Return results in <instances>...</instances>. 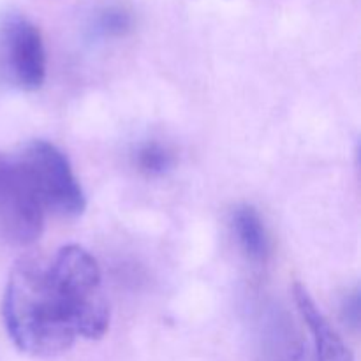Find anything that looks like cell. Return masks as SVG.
<instances>
[{
  "label": "cell",
  "mask_w": 361,
  "mask_h": 361,
  "mask_svg": "<svg viewBox=\"0 0 361 361\" xmlns=\"http://www.w3.org/2000/svg\"><path fill=\"white\" fill-rule=\"evenodd\" d=\"M2 317L13 344L35 358L62 355L80 337L102 338L109 305L97 259L76 243L49 259L21 257L7 279Z\"/></svg>",
  "instance_id": "1"
},
{
  "label": "cell",
  "mask_w": 361,
  "mask_h": 361,
  "mask_svg": "<svg viewBox=\"0 0 361 361\" xmlns=\"http://www.w3.org/2000/svg\"><path fill=\"white\" fill-rule=\"evenodd\" d=\"M46 212L60 217H78L87 208L85 192L60 148L44 140H34L18 155Z\"/></svg>",
  "instance_id": "2"
},
{
  "label": "cell",
  "mask_w": 361,
  "mask_h": 361,
  "mask_svg": "<svg viewBox=\"0 0 361 361\" xmlns=\"http://www.w3.org/2000/svg\"><path fill=\"white\" fill-rule=\"evenodd\" d=\"M46 208L18 157L0 159V233L16 245H30L44 229Z\"/></svg>",
  "instance_id": "3"
},
{
  "label": "cell",
  "mask_w": 361,
  "mask_h": 361,
  "mask_svg": "<svg viewBox=\"0 0 361 361\" xmlns=\"http://www.w3.org/2000/svg\"><path fill=\"white\" fill-rule=\"evenodd\" d=\"M44 39L37 25L20 13L0 21V73L25 92H35L46 80Z\"/></svg>",
  "instance_id": "4"
},
{
  "label": "cell",
  "mask_w": 361,
  "mask_h": 361,
  "mask_svg": "<svg viewBox=\"0 0 361 361\" xmlns=\"http://www.w3.org/2000/svg\"><path fill=\"white\" fill-rule=\"evenodd\" d=\"M295 302L312 338L314 361H355L344 338L331 326L302 284L295 286Z\"/></svg>",
  "instance_id": "5"
},
{
  "label": "cell",
  "mask_w": 361,
  "mask_h": 361,
  "mask_svg": "<svg viewBox=\"0 0 361 361\" xmlns=\"http://www.w3.org/2000/svg\"><path fill=\"white\" fill-rule=\"evenodd\" d=\"M231 229L243 256L252 263H267L270 256V236L256 208L242 204L231 215Z\"/></svg>",
  "instance_id": "6"
},
{
  "label": "cell",
  "mask_w": 361,
  "mask_h": 361,
  "mask_svg": "<svg viewBox=\"0 0 361 361\" xmlns=\"http://www.w3.org/2000/svg\"><path fill=\"white\" fill-rule=\"evenodd\" d=\"M136 166L145 175L161 176L173 166V155L157 141H148L137 150Z\"/></svg>",
  "instance_id": "7"
}]
</instances>
